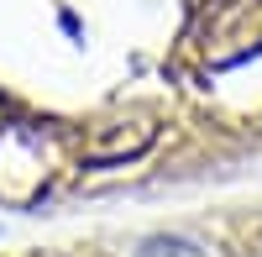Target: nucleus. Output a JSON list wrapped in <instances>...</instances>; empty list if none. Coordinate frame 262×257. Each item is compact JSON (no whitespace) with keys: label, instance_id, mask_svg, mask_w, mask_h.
Instances as JSON below:
<instances>
[{"label":"nucleus","instance_id":"1","mask_svg":"<svg viewBox=\"0 0 262 257\" xmlns=\"http://www.w3.org/2000/svg\"><path fill=\"white\" fill-rule=\"evenodd\" d=\"M163 137H168V116L158 105H147V100H131L105 121L74 126V179L142 163V158H152L163 147Z\"/></svg>","mask_w":262,"mask_h":257},{"label":"nucleus","instance_id":"2","mask_svg":"<svg viewBox=\"0 0 262 257\" xmlns=\"http://www.w3.org/2000/svg\"><path fill=\"white\" fill-rule=\"evenodd\" d=\"M121 257H236L215 221H179V226H147L121 242Z\"/></svg>","mask_w":262,"mask_h":257}]
</instances>
